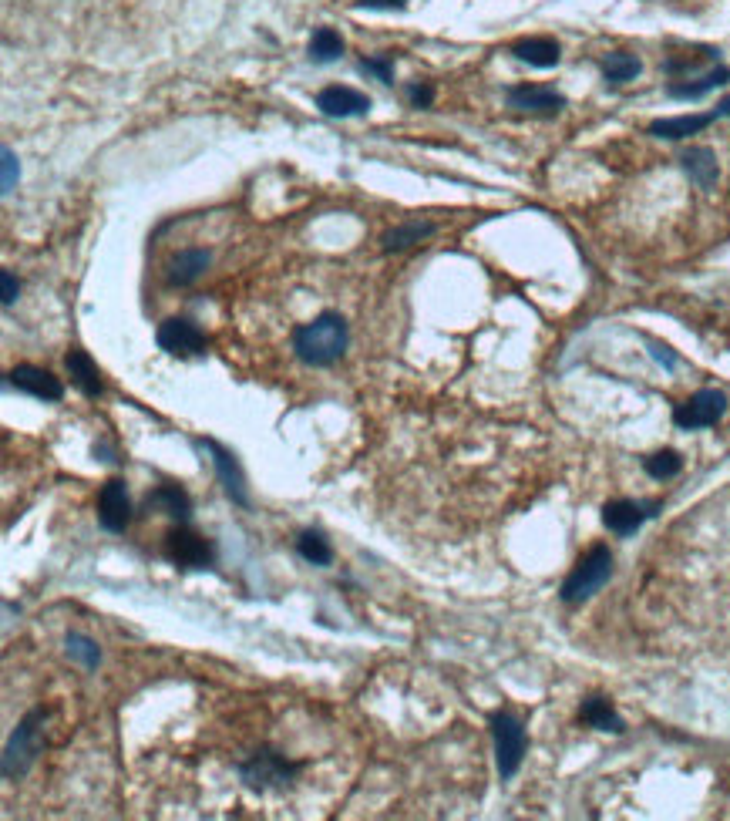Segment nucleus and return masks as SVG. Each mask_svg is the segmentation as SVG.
<instances>
[{
    "label": "nucleus",
    "mask_w": 730,
    "mask_h": 821,
    "mask_svg": "<svg viewBox=\"0 0 730 821\" xmlns=\"http://www.w3.org/2000/svg\"><path fill=\"white\" fill-rule=\"evenodd\" d=\"M603 75H606V81H616V85H623V81H633L636 75H640V61H636L633 54H626V51L606 54V58H603Z\"/></svg>",
    "instance_id": "nucleus-25"
},
{
    "label": "nucleus",
    "mask_w": 730,
    "mask_h": 821,
    "mask_svg": "<svg viewBox=\"0 0 730 821\" xmlns=\"http://www.w3.org/2000/svg\"><path fill=\"white\" fill-rule=\"evenodd\" d=\"M199 445L206 448L209 455H212V465H216L219 482H223L226 495L233 498V502H239V505H249V495H246V478H243V472H239V465H236L233 451H226L223 445H219V441H212V438L199 441Z\"/></svg>",
    "instance_id": "nucleus-12"
},
{
    "label": "nucleus",
    "mask_w": 730,
    "mask_h": 821,
    "mask_svg": "<svg viewBox=\"0 0 730 821\" xmlns=\"http://www.w3.org/2000/svg\"><path fill=\"white\" fill-rule=\"evenodd\" d=\"M155 340H159V347L165 354H175V357H196L206 350V334H202L192 320H182V317L165 320L159 327V334H155Z\"/></svg>",
    "instance_id": "nucleus-7"
},
{
    "label": "nucleus",
    "mask_w": 730,
    "mask_h": 821,
    "mask_svg": "<svg viewBox=\"0 0 730 821\" xmlns=\"http://www.w3.org/2000/svg\"><path fill=\"white\" fill-rule=\"evenodd\" d=\"M408 98H411L414 108H428L431 101H434V88L431 85H411L408 88Z\"/></svg>",
    "instance_id": "nucleus-31"
},
{
    "label": "nucleus",
    "mask_w": 730,
    "mask_h": 821,
    "mask_svg": "<svg viewBox=\"0 0 730 821\" xmlns=\"http://www.w3.org/2000/svg\"><path fill=\"white\" fill-rule=\"evenodd\" d=\"M41 721H44V710H31V714L24 717L21 724H17V731L11 734V741L4 747V778L14 781L21 778V774L31 768L34 758L41 754Z\"/></svg>",
    "instance_id": "nucleus-3"
},
{
    "label": "nucleus",
    "mask_w": 730,
    "mask_h": 821,
    "mask_svg": "<svg viewBox=\"0 0 730 821\" xmlns=\"http://www.w3.org/2000/svg\"><path fill=\"white\" fill-rule=\"evenodd\" d=\"M7 384L24 394H31V398H38V401H61V394H64L58 377L51 371H44V367H34V364H17L14 371L7 374Z\"/></svg>",
    "instance_id": "nucleus-10"
},
{
    "label": "nucleus",
    "mask_w": 730,
    "mask_h": 821,
    "mask_svg": "<svg viewBox=\"0 0 730 821\" xmlns=\"http://www.w3.org/2000/svg\"><path fill=\"white\" fill-rule=\"evenodd\" d=\"M145 505H149V509H159L162 515H169L175 522H189V515H192V498L182 492L179 485L155 488V492L145 498Z\"/></svg>",
    "instance_id": "nucleus-16"
},
{
    "label": "nucleus",
    "mask_w": 730,
    "mask_h": 821,
    "mask_svg": "<svg viewBox=\"0 0 730 821\" xmlns=\"http://www.w3.org/2000/svg\"><path fill=\"white\" fill-rule=\"evenodd\" d=\"M360 71H364V75H374L377 81H384V85H391V78H394V58H391V54H384V58H364V61H360Z\"/></svg>",
    "instance_id": "nucleus-29"
},
{
    "label": "nucleus",
    "mask_w": 730,
    "mask_h": 821,
    "mask_svg": "<svg viewBox=\"0 0 730 821\" xmlns=\"http://www.w3.org/2000/svg\"><path fill=\"white\" fill-rule=\"evenodd\" d=\"M646 515H650V512H643L640 505H633V502H609L606 509H603V522H606L609 532L633 535L643 525Z\"/></svg>",
    "instance_id": "nucleus-19"
},
{
    "label": "nucleus",
    "mask_w": 730,
    "mask_h": 821,
    "mask_svg": "<svg viewBox=\"0 0 730 821\" xmlns=\"http://www.w3.org/2000/svg\"><path fill=\"white\" fill-rule=\"evenodd\" d=\"M340 54H344V38H340L334 27H317L310 38V58L327 64V61H337Z\"/></svg>",
    "instance_id": "nucleus-22"
},
{
    "label": "nucleus",
    "mask_w": 730,
    "mask_h": 821,
    "mask_svg": "<svg viewBox=\"0 0 730 821\" xmlns=\"http://www.w3.org/2000/svg\"><path fill=\"white\" fill-rule=\"evenodd\" d=\"M300 771V764L286 761L283 754L276 751H256L253 758L239 764V778H243L246 788L253 791H270V788H283L286 781H293Z\"/></svg>",
    "instance_id": "nucleus-4"
},
{
    "label": "nucleus",
    "mask_w": 730,
    "mask_h": 821,
    "mask_svg": "<svg viewBox=\"0 0 730 821\" xmlns=\"http://www.w3.org/2000/svg\"><path fill=\"white\" fill-rule=\"evenodd\" d=\"M317 108L330 118H350V115H364L367 108H371V98L360 95V91H354V88L330 85L317 95Z\"/></svg>",
    "instance_id": "nucleus-13"
},
{
    "label": "nucleus",
    "mask_w": 730,
    "mask_h": 821,
    "mask_svg": "<svg viewBox=\"0 0 730 821\" xmlns=\"http://www.w3.org/2000/svg\"><path fill=\"white\" fill-rule=\"evenodd\" d=\"M364 7H374V11H391V7H404V0H360Z\"/></svg>",
    "instance_id": "nucleus-34"
},
{
    "label": "nucleus",
    "mask_w": 730,
    "mask_h": 821,
    "mask_svg": "<svg viewBox=\"0 0 730 821\" xmlns=\"http://www.w3.org/2000/svg\"><path fill=\"white\" fill-rule=\"evenodd\" d=\"M0 280H4V307H11V303L17 300V280H14V273L11 270H4V276H0Z\"/></svg>",
    "instance_id": "nucleus-33"
},
{
    "label": "nucleus",
    "mask_w": 730,
    "mask_h": 821,
    "mask_svg": "<svg viewBox=\"0 0 730 821\" xmlns=\"http://www.w3.org/2000/svg\"><path fill=\"white\" fill-rule=\"evenodd\" d=\"M434 226L431 223H421V219H411V223H401L394 226L391 233L384 236V249H408L414 243H421L424 236H431Z\"/></svg>",
    "instance_id": "nucleus-24"
},
{
    "label": "nucleus",
    "mask_w": 730,
    "mask_h": 821,
    "mask_svg": "<svg viewBox=\"0 0 730 821\" xmlns=\"http://www.w3.org/2000/svg\"><path fill=\"white\" fill-rule=\"evenodd\" d=\"M650 354H653V361L656 364H663L667 371H673L677 367V354H673L670 347H663V344H650Z\"/></svg>",
    "instance_id": "nucleus-32"
},
{
    "label": "nucleus",
    "mask_w": 730,
    "mask_h": 821,
    "mask_svg": "<svg viewBox=\"0 0 730 821\" xmlns=\"http://www.w3.org/2000/svg\"><path fill=\"white\" fill-rule=\"evenodd\" d=\"M643 468H646V475L650 478H673L683 468V458L677 455V451H656V455H650L643 461Z\"/></svg>",
    "instance_id": "nucleus-27"
},
{
    "label": "nucleus",
    "mask_w": 730,
    "mask_h": 821,
    "mask_svg": "<svg viewBox=\"0 0 730 821\" xmlns=\"http://www.w3.org/2000/svg\"><path fill=\"white\" fill-rule=\"evenodd\" d=\"M717 115H720V118H724V115H730V98H724V101H720V105H717Z\"/></svg>",
    "instance_id": "nucleus-35"
},
{
    "label": "nucleus",
    "mask_w": 730,
    "mask_h": 821,
    "mask_svg": "<svg viewBox=\"0 0 730 821\" xmlns=\"http://www.w3.org/2000/svg\"><path fill=\"white\" fill-rule=\"evenodd\" d=\"M562 105H566V98H562L556 88H545V85H515V88H508V108H515V112L556 115Z\"/></svg>",
    "instance_id": "nucleus-11"
},
{
    "label": "nucleus",
    "mask_w": 730,
    "mask_h": 821,
    "mask_svg": "<svg viewBox=\"0 0 730 821\" xmlns=\"http://www.w3.org/2000/svg\"><path fill=\"white\" fill-rule=\"evenodd\" d=\"M64 364H68V374H71V381H75L81 391L88 394V398H101V374H98V364L91 361V357L85 354V350H71L68 357H64Z\"/></svg>",
    "instance_id": "nucleus-18"
},
{
    "label": "nucleus",
    "mask_w": 730,
    "mask_h": 821,
    "mask_svg": "<svg viewBox=\"0 0 730 821\" xmlns=\"http://www.w3.org/2000/svg\"><path fill=\"white\" fill-rule=\"evenodd\" d=\"M209 263H212L209 249H182V253H175L169 266H165V276H169L172 287H192V283L209 270Z\"/></svg>",
    "instance_id": "nucleus-14"
},
{
    "label": "nucleus",
    "mask_w": 730,
    "mask_h": 821,
    "mask_svg": "<svg viewBox=\"0 0 730 821\" xmlns=\"http://www.w3.org/2000/svg\"><path fill=\"white\" fill-rule=\"evenodd\" d=\"M293 350L303 364L327 367L347 350V324L337 313H320L317 320L293 330Z\"/></svg>",
    "instance_id": "nucleus-1"
},
{
    "label": "nucleus",
    "mask_w": 730,
    "mask_h": 821,
    "mask_svg": "<svg viewBox=\"0 0 730 821\" xmlns=\"http://www.w3.org/2000/svg\"><path fill=\"white\" fill-rule=\"evenodd\" d=\"M714 118H720L717 112H710V115H680V118H660V122H653L650 125V135L656 138H673V142H680V138H690V135H697V132H704V128L714 122Z\"/></svg>",
    "instance_id": "nucleus-17"
},
{
    "label": "nucleus",
    "mask_w": 730,
    "mask_h": 821,
    "mask_svg": "<svg viewBox=\"0 0 730 821\" xmlns=\"http://www.w3.org/2000/svg\"><path fill=\"white\" fill-rule=\"evenodd\" d=\"M4 196H11L14 186H17V175H21V169H17V155L11 149H4Z\"/></svg>",
    "instance_id": "nucleus-30"
},
{
    "label": "nucleus",
    "mask_w": 730,
    "mask_h": 821,
    "mask_svg": "<svg viewBox=\"0 0 730 821\" xmlns=\"http://www.w3.org/2000/svg\"><path fill=\"white\" fill-rule=\"evenodd\" d=\"M609 576H613V552L606 546H593L576 562V569L569 573L566 583H562V599L566 603H582V599L599 593L609 583Z\"/></svg>",
    "instance_id": "nucleus-2"
},
{
    "label": "nucleus",
    "mask_w": 730,
    "mask_h": 821,
    "mask_svg": "<svg viewBox=\"0 0 730 821\" xmlns=\"http://www.w3.org/2000/svg\"><path fill=\"white\" fill-rule=\"evenodd\" d=\"M297 552L307 562H313V566H330L334 562V549H330V542L320 532H303L297 539Z\"/></svg>",
    "instance_id": "nucleus-26"
},
{
    "label": "nucleus",
    "mask_w": 730,
    "mask_h": 821,
    "mask_svg": "<svg viewBox=\"0 0 730 821\" xmlns=\"http://www.w3.org/2000/svg\"><path fill=\"white\" fill-rule=\"evenodd\" d=\"M68 657H71V660H78V663H85L88 670H95V667H98V660H101V650L88 640V636L71 633V636H68Z\"/></svg>",
    "instance_id": "nucleus-28"
},
{
    "label": "nucleus",
    "mask_w": 730,
    "mask_h": 821,
    "mask_svg": "<svg viewBox=\"0 0 730 821\" xmlns=\"http://www.w3.org/2000/svg\"><path fill=\"white\" fill-rule=\"evenodd\" d=\"M680 165L687 169V175L693 182H697L700 189H714L717 186V175H720V165H717V155L704 149V145H697V149H687L680 155Z\"/></svg>",
    "instance_id": "nucleus-15"
},
{
    "label": "nucleus",
    "mask_w": 730,
    "mask_h": 821,
    "mask_svg": "<svg viewBox=\"0 0 730 821\" xmlns=\"http://www.w3.org/2000/svg\"><path fill=\"white\" fill-rule=\"evenodd\" d=\"M512 54L525 64H532V68H552V64H559V44L552 38H525L512 48Z\"/></svg>",
    "instance_id": "nucleus-20"
},
{
    "label": "nucleus",
    "mask_w": 730,
    "mask_h": 821,
    "mask_svg": "<svg viewBox=\"0 0 730 821\" xmlns=\"http://www.w3.org/2000/svg\"><path fill=\"white\" fill-rule=\"evenodd\" d=\"M492 737H495L498 774H502V778H512L525 758V727H522V721H515L512 714H495Z\"/></svg>",
    "instance_id": "nucleus-5"
},
{
    "label": "nucleus",
    "mask_w": 730,
    "mask_h": 821,
    "mask_svg": "<svg viewBox=\"0 0 730 821\" xmlns=\"http://www.w3.org/2000/svg\"><path fill=\"white\" fill-rule=\"evenodd\" d=\"M579 717L589 727H599V731H609V734H623L626 731L623 721H619V714H616L613 707H609V700H603V697H586V700H582Z\"/></svg>",
    "instance_id": "nucleus-21"
},
{
    "label": "nucleus",
    "mask_w": 730,
    "mask_h": 821,
    "mask_svg": "<svg viewBox=\"0 0 730 821\" xmlns=\"http://www.w3.org/2000/svg\"><path fill=\"white\" fill-rule=\"evenodd\" d=\"M727 411V398L724 391H714V387H707V391H697L690 401H683L677 411H673V421H677V428L683 431H697V428H710V424H717L724 418Z\"/></svg>",
    "instance_id": "nucleus-6"
},
{
    "label": "nucleus",
    "mask_w": 730,
    "mask_h": 821,
    "mask_svg": "<svg viewBox=\"0 0 730 821\" xmlns=\"http://www.w3.org/2000/svg\"><path fill=\"white\" fill-rule=\"evenodd\" d=\"M165 556H169L175 566L206 569L212 562V546L202 539V535L189 532V529H172L165 535Z\"/></svg>",
    "instance_id": "nucleus-8"
},
{
    "label": "nucleus",
    "mask_w": 730,
    "mask_h": 821,
    "mask_svg": "<svg viewBox=\"0 0 730 821\" xmlns=\"http://www.w3.org/2000/svg\"><path fill=\"white\" fill-rule=\"evenodd\" d=\"M727 78H730V71H727V68H714V71H710V75L697 78V81H690V85H670L667 91H670V98H683V101H693V98H704L707 91L720 88V85H724Z\"/></svg>",
    "instance_id": "nucleus-23"
},
{
    "label": "nucleus",
    "mask_w": 730,
    "mask_h": 821,
    "mask_svg": "<svg viewBox=\"0 0 730 821\" xmlns=\"http://www.w3.org/2000/svg\"><path fill=\"white\" fill-rule=\"evenodd\" d=\"M98 519L108 532H125L128 522H132V502H128V488L122 478H112L105 482L98 495Z\"/></svg>",
    "instance_id": "nucleus-9"
}]
</instances>
